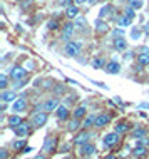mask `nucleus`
Here are the masks:
<instances>
[{
	"label": "nucleus",
	"mask_w": 149,
	"mask_h": 159,
	"mask_svg": "<svg viewBox=\"0 0 149 159\" xmlns=\"http://www.w3.org/2000/svg\"><path fill=\"white\" fill-rule=\"evenodd\" d=\"M80 49H82V42L79 40H70L65 44V49H64V52H65L67 57H77L80 54Z\"/></svg>",
	"instance_id": "nucleus-1"
},
{
	"label": "nucleus",
	"mask_w": 149,
	"mask_h": 159,
	"mask_svg": "<svg viewBox=\"0 0 149 159\" xmlns=\"http://www.w3.org/2000/svg\"><path fill=\"white\" fill-rule=\"evenodd\" d=\"M47 122V112H42V111H35L32 116H30V124L34 127H42L44 124Z\"/></svg>",
	"instance_id": "nucleus-2"
},
{
	"label": "nucleus",
	"mask_w": 149,
	"mask_h": 159,
	"mask_svg": "<svg viewBox=\"0 0 149 159\" xmlns=\"http://www.w3.org/2000/svg\"><path fill=\"white\" fill-rule=\"evenodd\" d=\"M27 75V69L22 67V66H14L10 69V77L12 80H20V79H25Z\"/></svg>",
	"instance_id": "nucleus-3"
},
{
	"label": "nucleus",
	"mask_w": 149,
	"mask_h": 159,
	"mask_svg": "<svg viewBox=\"0 0 149 159\" xmlns=\"http://www.w3.org/2000/svg\"><path fill=\"white\" fill-rule=\"evenodd\" d=\"M117 141H119V134H117L116 131H114V132H109V134L104 136V139H102V144H104L106 148H112L114 144H117Z\"/></svg>",
	"instance_id": "nucleus-4"
},
{
	"label": "nucleus",
	"mask_w": 149,
	"mask_h": 159,
	"mask_svg": "<svg viewBox=\"0 0 149 159\" xmlns=\"http://www.w3.org/2000/svg\"><path fill=\"white\" fill-rule=\"evenodd\" d=\"M25 107H27V101H25L24 97H19L17 101L12 102V112H15V114H19V112H22V111H25Z\"/></svg>",
	"instance_id": "nucleus-5"
},
{
	"label": "nucleus",
	"mask_w": 149,
	"mask_h": 159,
	"mask_svg": "<svg viewBox=\"0 0 149 159\" xmlns=\"http://www.w3.org/2000/svg\"><path fill=\"white\" fill-rule=\"evenodd\" d=\"M57 148V139L55 137H47V139L44 141V146H42V151L44 152H54V149Z\"/></svg>",
	"instance_id": "nucleus-6"
},
{
	"label": "nucleus",
	"mask_w": 149,
	"mask_h": 159,
	"mask_svg": "<svg viewBox=\"0 0 149 159\" xmlns=\"http://www.w3.org/2000/svg\"><path fill=\"white\" fill-rule=\"evenodd\" d=\"M104 69H106V72H107V74L116 75V74H119V72H121V64L116 62V61H111V62L106 64Z\"/></svg>",
	"instance_id": "nucleus-7"
},
{
	"label": "nucleus",
	"mask_w": 149,
	"mask_h": 159,
	"mask_svg": "<svg viewBox=\"0 0 149 159\" xmlns=\"http://www.w3.org/2000/svg\"><path fill=\"white\" fill-rule=\"evenodd\" d=\"M42 106H44L45 112H54V111H57V107L61 106V104H59L57 99H49V101H45Z\"/></svg>",
	"instance_id": "nucleus-8"
},
{
	"label": "nucleus",
	"mask_w": 149,
	"mask_h": 159,
	"mask_svg": "<svg viewBox=\"0 0 149 159\" xmlns=\"http://www.w3.org/2000/svg\"><path fill=\"white\" fill-rule=\"evenodd\" d=\"M92 137V134L91 132H80V134H77L75 136V139H74V143L77 144V146H82V144H87L89 143V139H91Z\"/></svg>",
	"instance_id": "nucleus-9"
},
{
	"label": "nucleus",
	"mask_w": 149,
	"mask_h": 159,
	"mask_svg": "<svg viewBox=\"0 0 149 159\" xmlns=\"http://www.w3.org/2000/svg\"><path fill=\"white\" fill-rule=\"evenodd\" d=\"M96 152V148L92 144H82L79 148V156H91V154H94Z\"/></svg>",
	"instance_id": "nucleus-10"
},
{
	"label": "nucleus",
	"mask_w": 149,
	"mask_h": 159,
	"mask_svg": "<svg viewBox=\"0 0 149 159\" xmlns=\"http://www.w3.org/2000/svg\"><path fill=\"white\" fill-rule=\"evenodd\" d=\"M0 99H2V102H14L17 101V92L15 91H3L2 96H0Z\"/></svg>",
	"instance_id": "nucleus-11"
},
{
	"label": "nucleus",
	"mask_w": 149,
	"mask_h": 159,
	"mask_svg": "<svg viewBox=\"0 0 149 159\" xmlns=\"http://www.w3.org/2000/svg\"><path fill=\"white\" fill-rule=\"evenodd\" d=\"M14 131H15V134L19 136V137H24V136H27V134H29V131H30V124L22 122L19 127H15Z\"/></svg>",
	"instance_id": "nucleus-12"
},
{
	"label": "nucleus",
	"mask_w": 149,
	"mask_h": 159,
	"mask_svg": "<svg viewBox=\"0 0 149 159\" xmlns=\"http://www.w3.org/2000/svg\"><path fill=\"white\" fill-rule=\"evenodd\" d=\"M74 29H75L74 24H65V25H64V29H62V39H64V40H69V39L72 37Z\"/></svg>",
	"instance_id": "nucleus-13"
},
{
	"label": "nucleus",
	"mask_w": 149,
	"mask_h": 159,
	"mask_svg": "<svg viewBox=\"0 0 149 159\" xmlns=\"http://www.w3.org/2000/svg\"><path fill=\"white\" fill-rule=\"evenodd\" d=\"M55 114H57V117L61 119V121H67V117H69V107L67 106H59L57 111H55Z\"/></svg>",
	"instance_id": "nucleus-14"
},
{
	"label": "nucleus",
	"mask_w": 149,
	"mask_h": 159,
	"mask_svg": "<svg viewBox=\"0 0 149 159\" xmlns=\"http://www.w3.org/2000/svg\"><path fill=\"white\" fill-rule=\"evenodd\" d=\"M109 121H111V116L109 114H99L96 117V124H94V126L96 127H104Z\"/></svg>",
	"instance_id": "nucleus-15"
},
{
	"label": "nucleus",
	"mask_w": 149,
	"mask_h": 159,
	"mask_svg": "<svg viewBox=\"0 0 149 159\" xmlns=\"http://www.w3.org/2000/svg\"><path fill=\"white\" fill-rule=\"evenodd\" d=\"M114 49L117 52H122V50L127 49V42L124 40V37H119V39H114Z\"/></svg>",
	"instance_id": "nucleus-16"
},
{
	"label": "nucleus",
	"mask_w": 149,
	"mask_h": 159,
	"mask_svg": "<svg viewBox=\"0 0 149 159\" xmlns=\"http://www.w3.org/2000/svg\"><path fill=\"white\" fill-rule=\"evenodd\" d=\"M112 12H114V7L107 3V5H104V7H102L101 10H99V19H106V17L111 15Z\"/></svg>",
	"instance_id": "nucleus-17"
},
{
	"label": "nucleus",
	"mask_w": 149,
	"mask_h": 159,
	"mask_svg": "<svg viewBox=\"0 0 149 159\" xmlns=\"http://www.w3.org/2000/svg\"><path fill=\"white\" fill-rule=\"evenodd\" d=\"M133 152H134V156H142V154L146 152V144H144L142 141H139V143L134 146Z\"/></svg>",
	"instance_id": "nucleus-18"
},
{
	"label": "nucleus",
	"mask_w": 149,
	"mask_h": 159,
	"mask_svg": "<svg viewBox=\"0 0 149 159\" xmlns=\"http://www.w3.org/2000/svg\"><path fill=\"white\" fill-rule=\"evenodd\" d=\"M77 14H79V8L77 5H69L65 10V15L69 17V19H77Z\"/></svg>",
	"instance_id": "nucleus-19"
},
{
	"label": "nucleus",
	"mask_w": 149,
	"mask_h": 159,
	"mask_svg": "<svg viewBox=\"0 0 149 159\" xmlns=\"http://www.w3.org/2000/svg\"><path fill=\"white\" fill-rule=\"evenodd\" d=\"M8 124H10V127H19L20 124H22V119H20V116H17V114H12L10 117H8Z\"/></svg>",
	"instance_id": "nucleus-20"
},
{
	"label": "nucleus",
	"mask_w": 149,
	"mask_h": 159,
	"mask_svg": "<svg viewBox=\"0 0 149 159\" xmlns=\"http://www.w3.org/2000/svg\"><path fill=\"white\" fill-rule=\"evenodd\" d=\"M146 134H147V131L144 127H136L133 131V137H134V139H144Z\"/></svg>",
	"instance_id": "nucleus-21"
},
{
	"label": "nucleus",
	"mask_w": 149,
	"mask_h": 159,
	"mask_svg": "<svg viewBox=\"0 0 149 159\" xmlns=\"http://www.w3.org/2000/svg\"><path fill=\"white\" fill-rule=\"evenodd\" d=\"M138 62H139V66H141V67H147V66H149V52L139 54Z\"/></svg>",
	"instance_id": "nucleus-22"
},
{
	"label": "nucleus",
	"mask_w": 149,
	"mask_h": 159,
	"mask_svg": "<svg viewBox=\"0 0 149 159\" xmlns=\"http://www.w3.org/2000/svg\"><path fill=\"white\" fill-rule=\"evenodd\" d=\"M80 127V121L77 117H74L72 121H69V124H67V129H69L70 132H74V131H77V129Z\"/></svg>",
	"instance_id": "nucleus-23"
},
{
	"label": "nucleus",
	"mask_w": 149,
	"mask_h": 159,
	"mask_svg": "<svg viewBox=\"0 0 149 159\" xmlns=\"http://www.w3.org/2000/svg\"><path fill=\"white\" fill-rule=\"evenodd\" d=\"M96 30H97V32H101V34H104V32H107V30H109V25L102 22V19H99V20L96 22Z\"/></svg>",
	"instance_id": "nucleus-24"
},
{
	"label": "nucleus",
	"mask_w": 149,
	"mask_h": 159,
	"mask_svg": "<svg viewBox=\"0 0 149 159\" xmlns=\"http://www.w3.org/2000/svg\"><path fill=\"white\" fill-rule=\"evenodd\" d=\"M131 22H133V20H131L129 19V17H126V15H121V17H119V19H117V25H119V27H127V25H131Z\"/></svg>",
	"instance_id": "nucleus-25"
},
{
	"label": "nucleus",
	"mask_w": 149,
	"mask_h": 159,
	"mask_svg": "<svg viewBox=\"0 0 149 159\" xmlns=\"http://www.w3.org/2000/svg\"><path fill=\"white\" fill-rule=\"evenodd\" d=\"M84 116H86V106H77V107L74 109V117L82 119Z\"/></svg>",
	"instance_id": "nucleus-26"
},
{
	"label": "nucleus",
	"mask_w": 149,
	"mask_h": 159,
	"mask_svg": "<svg viewBox=\"0 0 149 159\" xmlns=\"http://www.w3.org/2000/svg\"><path fill=\"white\" fill-rule=\"evenodd\" d=\"M96 117H97V116L89 114L87 117H86V121H84V127H91L92 124H96Z\"/></svg>",
	"instance_id": "nucleus-27"
},
{
	"label": "nucleus",
	"mask_w": 149,
	"mask_h": 159,
	"mask_svg": "<svg viewBox=\"0 0 149 159\" xmlns=\"http://www.w3.org/2000/svg\"><path fill=\"white\" fill-rule=\"evenodd\" d=\"M92 67L94 69H101V67H106V62H104V59H101V57H97L92 61Z\"/></svg>",
	"instance_id": "nucleus-28"
},
{
	"label": "nucleus",
	"mask_w": 149,
	"mask_h": 159,
	"mask_svg": "<svg viewBox=\"0 0 149 159\" xmlns=\"http://www.w3.org/2000/svg\"><path fill=\"white\" fill-rule=\"evenodd\" d=\"M126 131H127V124L121 122V124H117V126H116V132H117V134H124Z\"/></svg>",
	"instance_id": "nucleus-29"
},
{
	"label": "nucleus",
	"mask_w": 149,
	"mask_h": 159,
	"mask_svg": "<svg viewBox=\"0 0 149 159\" xmlns=\"http://www.w3.org/2000/svg\"><path fill=\"white\" fill-rule=\"evenodd\" d=\"M131 37H133L134 40H138V39L141 37V29H139V27H134L133 30H131Z\"/></svg>",
	"instance_id": "nucleus-30"
},
{
	"label": "nucleus",
	"mask_w": 149,
	"mask_h": 159,
	"mask_svg": "<svg viewBox=\"0 0 149 159\" xmlns=\"http://www.w3.org/2000/svg\"><path fill=\"white\" fill-rule=\"evenodd\" d=\"M7 84H8L7 75L2 74V75H0V87H2V91H5V89H7Z\"/></svg>",
	"instance_id": "nucleus-31"
},
{
	"label": "nucleus",
	"mask_w": 149,
	"mask_h": 159,
	"mask_svg": "<svg viewBox=\"0 0 149 159\" xmlns=\"http://www.w3.org/2000/svg\"><path fill=\"white\" fill-rule=\"evenodd\" d=\"M47 29H49V30H57V29H59V22H57V20H49Z\"/></svg>",
	"instance_id": "nucleus-32"
},
{
	"label": "nucleus",
	"mask_w": 149,
	"mask_h": 159,
	"mask_svg": "<svg viewBox=\"0 0 149 159\" xmlns=\"http://www.w3.org/2000/svg\"><path fill=\"white\" fill-rule=\"evenodd\" d=\"M14 148H15V149H25V148H27V143H25V141H22V139H20V141H15V143H14Z\"/></svg>",
	"instance_id": "nucleus-33"
},
{
	"label": "nucleus",
	"mask_w": 149,
	"mask_h": 159,
	"mask_svg": "<svg viewBox=\"0 0 149 159\" xmlns=\"http://www.w3.org/2000/svg\"><path fill=\"white\" fill-rule=\"evenodd\" d=\"M75 27H77V29H84V27H86V19H75Z\"/></svg>",
	"instance_id": "nucleus-34"
},
{
	"label": "nucleus",
	"mask_w": 149,
	"mask_h": 159,
	"mask_svg": "<svg viewBox=\"0 0 149 159\" xmlns=\"http://www.w3.org/2000/svg\"><path fill=\"white\" fill-rule=\"evenodd\" d=\"M131 5L129 7H133V8H141L142 7V2H141V0H131Z\"/></svg>",
	"instance_id": "nucleus-35"
},
{
	"label": "nucleus",
	"mask_w": 149,
	"mask_h": 159,
	"mask_svg": "<svg viewBox=\"0 0 149 159\" xmlns=\"http://www.w3.org/2000/svg\"><path fill=\"white\" fill-rule=\"evenodd\" d=\"M134 10H136V8H133V7H129V8H127V10H126V17H129V19L131 20H133L134 19V17H136V14H134Z\"/></svg>",
	"instance_id": "nucleus-36"
},
{
	"label": "nucleus",
	"mask_w": 149,
	"mask_h": 159,
	"mask_svg": "<svg viewBox=\"0 0 149 159\" xmlns=\"http://www.w3.org/2000/svg\"><path fill=\"white\" fill-rule=\"evenodd\" d=\"M122 34H124V32H122L121 27H119V29H116V30L112 32V35H114V39H119V37H122Z\"/></svg>",
	"instance_id": "nucleus-37"
},
{
	"label": "nucleus",
	"mask_w": 149,
	"mask_h": 159,
	"mask_svg": "<svg viewBox=\"0 0 149 159\" xmlns=\"http://www.w3.org/2000/svg\"><path fill=\"white\" fill-rule=\"evenodd\" d=\"M7 156H8L7 149H5V148H2V149H0V159H7Z\"/></svg>",
	"instance_id": "nucleus-38"
},
{
	"label": "nucleus",
	"mask_w": 149,
	"mask_h": 159,
	"mask_svg": "<svg viewBox=\"0 0 149 159\" xmlns=\"http://www.w3.org/2000/svg\"><path fill=\"white\" fill-rule=\"evenodd\" d=\"M69 149H70V146H69V144H64L62 148H61V151H62V152H67Z\"/></svg>",
	"instance_id": "nucleus-39"
},
{
	"label": "nucleus",
	"mask_w": 149,
	"mask_h": 159,
	"mask_svg": "<svg viewBox=\"0 0 149 159\" xmlns=\"http://www.w3.org/2000/svg\"><path fill=\"white\" fill-rule=\"evenodd\" d=\"M89 0H75V5H80V3H86Z\"/></svg>",
	"instance_id": "nucleus-40"
},
{
	"label": "nucleus",
	"mask_w": 149,
	"mask_h": 159,
	"mask_svg": "<svg viewBox=\"0 0 149 159\" xmlns=\"http://www.w3.org/2000/svg\"><path fill=\"white\" fill-rule=\"evenodd\" d=\"M34 159H45V156H44V154H37V156L34 157Z\"/></svg>",
	"instance_id": "nucleus-41"
},
{
	"label": "nucleus",
	"mask_w": 149,
	"mask_h": 159,
	"mask_svg": "<svg viewBox=\"0 0 149 159\" xmlns=\"http://www.w3.org/2000/svg\"><path fill=\"white\" fill-rule=\"evenodd\" d=\"M144 32H146L147 35H149V24H146V25H144Z\"/></svg>",
	"instance_id": "nucleus-42"
},
{
	"label": "nucleus",
	"mask_w": 149,
	"mask_h": 159,
	"mask_svg": "<svg viewBox=\"0 0 149 159\" xmlns=\"http://www.w3.org/2000/svg\"><path fill=\"white\" fill-rule=\"evenodd\" d=\"M30 149H32V148H29V146H27V148H25V149H22V151H24L25 154H27V152H30Z\"/></svg>",
	"instance_id": "nucleus-43"
},
{
	"label": "nucleus",
	"mask_w": 149,
	"mask_h": 159,
	"mask_svg": "<svg viewBox=\"0 0 149 159\" xmlns=\"http://www.w3.org/2000/svg\"><path fill=\"white\" fill-rule=\"evenodd\" d=\"M106 159H117V157L112 156V154H109V156H106Z\"/></svg>",
	"instance_id": "nucleus-44"
},
{
	"label": "nucleus",
	"mask_w": 149,
	"mask_h": 159,
	"mask_svg": "<svg viewBox=\"0 0 149 159\" xmlns=\"http://www.w3.org/2000/svg\"><path fill=\"white\" fill-rule=\"evenodd\" d=\"M96 2H99V0H89V2H87V3H91V5H94V3H96Z\"/></svg>",
	"instance_id": "nucleus-45"
},
{
	"label": "nucleus",
	"mask_w": 149,
	"mask_h": 159,
	"mask_svg": "<svg viewBox=\"0 0 149 159\" xmlns=\"http://www.w3.org/2000/svg\"><path fill=\"white\" fill-rule=\"evenodd\" d=\"M61 3H69V0H59Z\"/></svg>",
	"instance_id": "nucleus-46"
},
{
	"label": "nucleus",
	"mask_w": 149,
	"mask_h": 159,
	"mask_svg": "<svg viewBox=\"0 0 149 159\" xmlns=\"http://www.w3.org/2000/svg\"><path fill=\"white\" fill-rule=\"evenodd\" d=\"M99 2H107V0H99Z\"/></svg>",
	"instance_id": "nucleus-47"
},
{
	"label": "nucleus",
	"mask_w": 149,
	"mask_h": 159,
	"mask_svg": "<svg viewBox=\"0 0 149 159\" xmlns=\"http://www.w3.org/2000/svg\"><path fill=\"white\" fill-rule=\"evenodd\" d=\"M64 159H69V157H64Z\"/></svg>",
	"instance_id": "nucleus-48"
}]
</instances>
